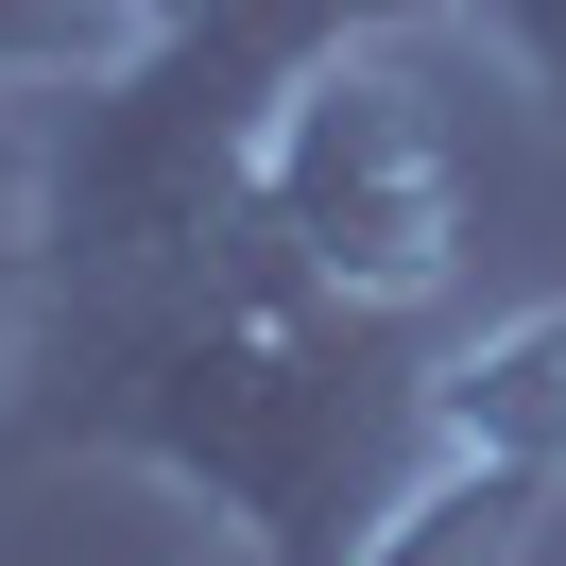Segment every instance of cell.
<instances>
[{
    "label": "cell",
    "instance_id": "6da1fadb",
    "mask_svg": "<svg viewBox=\"0 0 566 566\" xmlns=\"http://www.w3.org/2000/svg\"><path fill=\"white\" fill-rule=\"evenodd\" d=\"M35 429L189 481L292 566H344L429 463V378H378V310L310 292L241 207L155 258H86V310L35 344Z\"/></svg>",
    "mask_w": 566,
    "mask_h": 566
},
{
    "label": "cell",
    "instance_id": "7a4b0ae2",
    "mask_svg": "<svg viewBox=\"0 0 566 566\" xmlns=\"http://www.w3.org/2000/svg\"><path fill=\"white\" fill-rule=\"evenodd\" d=\"M223 207L310 292H344V310H378V326L447 310V275H463V138H447V104H429V70H412V18L292 52V70L258 86L241 155H223Z\"/></svg>",
    "mask_w": 566,
    "mask_h": 566
},
{
    "label": "cell",
    "instance_id": "3957f363",
    "mask_svg": "<svg viewBox=\"0 0 566 566\" xmlns=\"http://www.w3.org/2000/svg\"><path fill=\"white\" fill-rule=\"evenodd\" d=\"M429 447H481V463L566 481V292H532V310H497L481 344L429 360Z\"/></svg>",
    "mask_w": 566,
    "mask_h": 566
},
{
    "label": "cell",
    "instance_id": "277c9868",
    "mask_svg": "<svg viewBox=\"0 0 566 566\" xmlns=\"http://www.w3.org/2000/svg\"><path fill=\"white\" fill-rule=\"evenodd\" d=\"M549 497H566V481H532V463H481V447H429L412 481L378 497V532H360L344 566H515Z\"/></svg>",
    "mask_w": 566,
    "mask_h": 566
},
{
    "label": "cell",
    "instance_id": "5b68a950",
    "mask_svg": "<svg viewBox=\"0 0 566 566\" xmlns=\"http://www.w3.org/2000/svg\"><path fill=\"white\" fill-rule=\"evenodd\" d=\"M155 52V0H0V104H104Z\"/></svg>",
    "mask_w": 566,
    "mask_h": 566
},
{
    "label": "cell",
    "instance_id": "8992f818",
    "mask_svg": "<svg viewBox=\"0 0 566 566\" xmlns=\"http://www.w3.org/2000/svg\"><path fill=\"white\" fill-rule=\"evenodd\" d=\"M447 18H463V35H497V52H515V86L566 120V0H447Z\"/></svg>",
    "mask_w": 566,
    "mask_h": 566
},
{
    "label": "cell",
    "instance_id": "52a82bcc",
    "mask_svg": "<svg viewBox=\"0 0 566 566\" xmlns=\"http://www.w3.org/2000/svg\"><path fill=\"white\" fill-rule=\"evenodd\" d=\"M207 18H241V0H155V52H172V35H207Z\"/></svg>",
    "mask_w": 566,
    "mask_h": 566
},
{
    "label": "cell",
    "instance_id": "ba28073f",
    "mask_svg": "<svg viewBox=\"0 0 566 566\" xmlns=\"http://www.w3.org/2000/svg\"><path fill=\"white\" fill-rule=\"evenodd\" d=\"M189 566H292V549H258V532H223V549H189Z\"/></svg>",
    "mask_w": 566,
    "mask_h": 566
}]
</instances>
